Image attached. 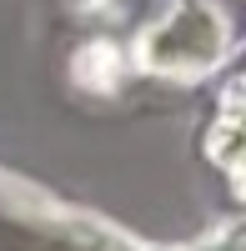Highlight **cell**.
Instances as JSON below:
<instances>
[{"mask_svg":"<svg viewBox=\"0 0 246 251\" xmlns=\"http://www.w3.org/2000/svg\"><path fill=\"white\" fill-rule=\"evenodd\" d=\"M226 60V86H221L211 126L201 131V156L231 181V196L246 201V46Z\"/></svg>","mask_w":246,"mask_h":251,"instance_id":"obj_3","label":"cell"},{"mask_svg":"<svg viewBox=\"0 0 246 251\" xmlns=\"http://www.w3.org/2000/svg\"><path fill=\"white\" fill-rule=\"evenodd\" d=\"M0 251H186L161 246L86 211L75 201L35 186L15 171H0Z\"/></svg>","mask_w":246,"mask_h":251,"instance_id":"obj_1","label":"cell"},{"mask_svg":"<svg viewBox=\"0 0 246 251\" xmlns=\"http://www.w3.org/2000/svg\"><path fill=\"white\" fill-rule=\"evenodd\" d=\"M186 251H246V221H231V226H221V231H211L206 241H196Z\"/></svg>","mask_w":246,"mask_h":251,"instance_id":"obj_4","label":"cell"},{"mask_svg":"<svg viewBox=\"0 0 246 251\" xmlns=\"http://www.w3.org/2000/svg\"><path fill=\"white\" fill-rule=\"evenodd\" d=\"M231 55V25L226 15L206 0H181V5L161 10L156 20H146L131 46L136 71L176 80V86H196L211 71L226 66Z\"/></svg>","mask_w":246,"mask_h":251,"instance_id":"obj_2","label":"cell"}]
</instances>
